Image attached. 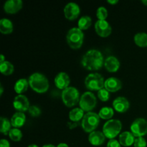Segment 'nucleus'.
Returning a JSON list of instances; mask_svg holds the SVG:
<instances>
[{"mask_svg": "<svg viewBox=\"0 0 147 147\" xmlns=\"http://www.w3.org/2000/svg\"><path fill=\"white\" fill-rule=\"evenodd\" d=\"M104 59L102 53L96 49L86 52L81 59V65L88 70H100L104 65Z\"/></svg>", "mask_w": 147, "mask_h": 147, "instance_id": "1", "label": "nucleus"}, {"mask_svg": "<svg viewBox=\"0 0 147 147\" xmlns=\"http://www.w3.org/2000/svg\"><path fill=\"white\" fill-rule=\"evenodd\" d=\"M28 81L32 89L38 93H45L49 88L48 80L40 73H32L29 78Z\"/></svg>", "mask_w": 147, "mask_h": 147, "instance_id": "2", "label": "nucleus"}, {"mask_svg": "<svg viewBox=\"0 0 147 147\" xmlns=\"http://www.w3.org/2000/svg\"><path fill=\"white\" fill-rule=\"evenodd\" d=\"M66 40L68 45L73 49H78L82 46L84 34L78 27H73L67 33Z\"/></svg>", "mask_w": 147, "mask_h": 147, "instance_id": "3", "label": "nucleus"}, {"mask_svg": "<svg viewBox=\"0 0 147 147\" xmlns=\"http://www.w3.org/2000/svg\"><path fill=\"white\" fill-rule=\"evenodd\" d=\"M100 123V116L94 112H88L83 116L81 126L87 133H91L98 126Z\"/></svg>", "mask_w": 147, "mask_h": 147, "instance_id": "4", "label": "nucleus"}, {"mask_svg": "<svg viewBox=\"0 0 147 147\" xmlns=\"http://www.w3.org/2000/svg\"><path fill=\"white\" fill-rule=\"evenodd\" d=\"M122 123L118 119H110L104 123L103 127V133L106 138L113 139L121 132Z\"/></svg>", "mask_w": 147, "mask_h": 147, "instance_id": "5", "label": "nucleus"}, {"mask_svg": "<svg viewBox=\"0 0 147 147\" xmlns=\"http://www.w3.org/2000/svg\"><path fill=\"white\" fill-rule=\"evenodd\" d=\"M62 100L67 107H73L80 101V93L75 87H68L62 91Z\"/></svg>", "mask_w": 147, "mask_h": 147, "instance_id": "6", "label": "nucleus"}, {"mask_svg": "<svg viewBox=\"0 0 147 147\" xmlns=\"http://www.w3.org/2000/svg\"><path fill=\"white\" fill-rule=\"evenodd\" d=\"M105 80L99 73H90L85 79V86L90 90H98L103 88Z\"/></svg>", "mask_w": 147, "mask_h": 147, "instance_id": "7", "label": "nucleus"}, {"mask_svg": "<svg viewBox=\"0 0 147 147\" xmlns=\"http://www.w3.org/2000/svg\"><path fill=\"white\" fill-rule=\"evenodd\" d=\"M97 99L92 92H85L80 96L79 106L84 111L90 112L96 106Z\"/></svg>", "mask_w": 147, "mask_h": 147, "instance_id": "8", "label": "nucleus"}, {"mask_svg": "<svg viewBox=\"0 0 147 147\" xmlns=\"http://www.w3.org/2000/svg\"><path fill=\"white\" fill-rule=\"evenodd\" d=\"M131 132L135 137H143L147 134V121L143 118H138L131 125Z\"/></svg>", "mask_w": 147, "mask_h": 147, "instance_id": "9", "label": "nucleus"}, {"mask_svg": "<svg viewBox=\"0 0 147 147\" xmlns=\"http://www.w3.org/2000/svg\"><path fill=\"white\" fill-rule=\"evenodd\" d=\"M13 106L18 112L24 113L30 109V101L28 98L24 95H18L14 98V101H13Z\"/></svg>", "mask_w": 147, "mask_h": 147, "instance_id": "10", "label": "nucleus"}, {"mask_svg": "<svg viewBox=\"0 0 147 147\" xmlns=\"http://www.w3.org/2000/svg\"><path fill=\"white\" fill-rule=\"evenodd\" d=\"M95 30L96 33L102 37H108L112 32L111 26L106 20H98L95 23Z\"/></svg>", "mask_w": 147, "mask_h": 147, "instance_id": "11", "label": "nucleus"}, {"mask_svg": "<svg viewBox=\"0 0 147 147\" xmlns=\"http://www.w3.org/2000/svg\"><path fill=\"white\" fill-rule=\"evenodd\" d=\"M80 12V7L75 2L67 3L64 8L65 17L69 20H74L77 19Z\"/></svg>", "mask_w": 147, "mask_h": 147, "instance_id": "12", "label": "nucleus"}, {"mask_svg": "<svg viewBox=\"0 0 147 147\" xmlns=\"http://www.w3.org/2000/svg\"><path fill=\"white\" fill-rule=\"evenodd\" d=\"M22 0H7L4 4V10L8 14H15L22 8Z\"/></svg>", "mask_w": 147, "mask_h": 147, "instance_id": "13", "label": "nucleus"}, {"mask_svg": "<svg viewBox=\"0 0 147 147\" xmlns=\"http://www.w3.org/2000/svg\"><path fill=\"white\" fill-rule=\"evenodd\" d=\"M70 83V79L68 75L65 72H60L56 75L55 78V84L61 90H65L69 87V84Z\"/></svg>", "mask_w": 147, "mask_h": 147, "instance_id": "14", "label": "nucleus"}, {"mask_svg": "<svg viewBox=\"0 0 147 147\" xmlns=\"http://www.w3.org/2000/svg\"><path fill=\"white\" fill-rule=\"evenodd\" d=\"M113 109L116 111L119 112V113H124V112L127 111L128 109H129L130 103H129V101L126 98L123 97V96H120V97L116 98L113 100Z\"/></svg>", "mask_w": 147, "mask_h": 147, "instance_id": "15", "label": "nucleus"}, {"mask_svg": "<svg viewBox=\"0 0 147 147\" xmlns=\"http://www.w3.org/2000/svg\"><path fill=\"white\" fill-rule=\"evenodd\" d=\"M104 87L109 92L114 93L121 88L122 83L121 81L117 78L111 77L105 80Z\"/></svg>", "mask_w": 147, "mask_h": 147, "instance_id": "16", "label": "nucleus"}, {"mask_svg": "<svg viewBox=\"0 0 147 147\" xmlns=\"http://www.w3.org/2000/svg\"><path fill=\"white\" fill-rule=\"evenodd\" d=\"M106 139L104 134L99 131H94L90 133L88 136V141L93 146H100L103 144Z\"/></svg>", "mask_w": 147, "mask_h": 147, "instance_id": "17", "label": "nucleus"}, {"mask_svg": "<svg viewBox=\"0 0 147 147\" xmlns=\"http://www.w3.org/2000/svg\"><path fill=\"white\" fill-rule=\"evenodd\" d=\"M104 67L109 72L114 73L119 69L120 62L114 56H109L105 60Z\"/></svg>", "mask_w": 147, "mask_h": 147, "instance_id": "18", "label": "nucleus"}, {"mask_svg": "<svg viewBox=\"0 0 147 147\" xmlns=\"http://www.w3.org/2000/svg\"><path fill=\"white\" fill-rule=\"evenodd\" d=\"M135 136L130 131H124L119 135V142L123 146H130L134 144Z\"/></svg>", "mask_w": 147, "mask_h": 147, "instance_id": "19", "label": "nucleus"}, {"mask_svg": "<svg viewBox=\"0 0 147 147\" xmlns=\"http://www.w3.org/2000/svg\"><path fill=\"white\" fill-rule=\"evenodd\" d=\"M25 121L26 116L24 113H22V112H17L11 118L10 121H11V126L18 129V128L23 126V125L25 123Z\"/></svg>", "mask_w": 147, "mask_h": 147, "instance_id": "20", "label": "nucleus"}, {"mask_svg": "<svg viewBox=\"0 0 147 147\" xmlns=\"http://www.w3.org/2000/svg\"><path fill=\"white\" fill-rule=\"evenodd\" d=\"M13 23L10 20L2 18L0 20V32L2 34H8L12 32Z\"/></svg>", "mask_w": 147, "mask_h": 147, "instance_id": "21", "label": "nucleus"}, {"mask_svg": "<svg viewBox=\"0 0 147 147\" xmlns=\"http://www.w3.org/2000/svg\"><path fill=\"white\" fill-rule=\"evenodd\" d=\"M29 81L25 78L19 79L14 84V89L16 93L19 95L24 93L27 90L29 86Z\"/></svg>", "mask_w": 147, "mask_h": 147, "instance_id": "22", "label": "nucleus"}, {"mask_svg": "<svg viewBox=\"0 0 147 147\" xmlns=\"http://www.w3.org/2000/svg\"><path fill=\"white\" fill-rule=\"evenodd\" d=\"M84 111L80 108H76L73 109L69 112V119L73 122H78L80 119H83L84 116Z\"/></svg>", "mask_w": 147, "mask_h": 147, "instance_id": "23", "label": "nucleus"}, {"mask_svg": "<svg viewBox=\"0 0 147 147\" xmlns=\"http://www.w3.org/2000/svg\"><path fill=\"white\" fill-rule=\"evenodd\" d=\"M134 42L139 47H147V34L145 32L136 33L134 35Z\"/></svg>", "mask_w": 147, "mask_h": 147, "instance_id": "24", "label": "nucleus"}, {"mask_svg": "<svg viewBox=\"0 0 147 147\" xmlns=\"http://www.w3.org/2000/svg\"><path fill=\"white\" fill-rule=\"evenodd\" d=\"M0 70L4 76H10L14 72V65L9 61H4V63H0Z\"/></svg>", "mask_w": 147, "mask_h": 147, "instance_id": "25", "label": "nucleus"}, {"mask_svg": "<svg viewBox=\"0 0 147 147\" xmlns=\"http://www.w3.org/2000/svg\"><path fill=\"white\" fill-rule=\"evenodd\" d=\"M0 122H1V127H0L1 133L4 135L9 134V132L11 129V121L7 118L1 117L0 118Z\"/></svg>", "mask_w": 147, "mask_h": 147, "instance_id": "26", "label": "nucleus"}, {"mask_svg": "<svg viewBox=\"0 0 147 147\" xmlns=\"http://www.w3.org/2000/svg\"><path fill=\"white\" fill-rule=\"evenodd\" d=\"M92 24V20L89 16H83L78 20V28L81 30H87Z\"/></svg>", "mask_w": 147, "mask_h": 147, "instance_id": "27", "label": "nucleus"}, {"mask_svg": "<svg viewBox=\"0 0 147 147\" xmlns=\"http://www.w3.org/2000/svg\"><path fill=\"white\" fill-rule=\"evenodd\" d=\"M113 113H114V111L112 108L111 107H103L99 111L98 115L100 116V118L103 119H109L110 120L111 118H112V116H113Z\"/></svg>", "mask_w": 147, "mask_h": 147, "instance_id": "28", "label": "nucleus"}, {"mask_svg": "<svg viewBox=\"0 0 147 147\" xmlns=\"http://www.w3.org/2000/svg\"><path fill=\"white\" fill-rule=\"evenodd\" d=\"M9 136L10 139L14 142H20L22 138V133L19 129L14 128V129H11L9 132Z\"/></svg>", "mask_w": 147, "mask_h": 147, "instance_id": "29", "label": "nucleus"}, {"mask_svg": "<svg viewBox=\"0 0 147 147\" xmlns=\"http://www.w3.org/2000/svg\"><path fill=\"white\" fill-rule=\"evenodd\" d=\"M96 16L98 20H106L108 17V10L104 7H98L96 11Z\"/></svg>", "mask_w": 147, "mask_h": 147, "instance_id": "30", "label": "nucleus"}, {"mask_svg": "<svg viewBox=\"0 0 147 147\" xmlns=\"http://www.w3.org/2000/svg\"><path fill=\"white\" fill-rule=\"evenodd\" d=\"M98 97L102 101H107L110 98V93L106 88H102L98 91Z\"/></svg>", "mask_w": 147, "mask_h": 147, "instance_id": "31", "label": "nucleus"}, {"mask_svg": "<svg viewBox=\"0 0 147 147\" xmlns=\"http://www.w3.org/2000/svg\"><path fill=\"white\" fill-rule=\"evenodd\" d=\"M28 111L30 116H32V117H37V116H40L42 113L41 109L37 106H30Z\"/></svg>", "mask_w": 147, "mask_h": 147, "instance_id": "32", "label": "nucleus"}, {"mask_svg": "<svg viewBox=\"0 0 147 147\" xmlns=\"http://www.w3.org/2000/svg\"><path fill=\"white\" fill-rule=\"evenodd\" d=\"M134 145V147H146L147 142L144 137H136Z\"/></svg>", "mask_w": 147, "mask_h": 147, "instance_id": "33", "label": "nucleus"}, {"mask_svg": "<svg viewBox=\"0 0 147 147\" xmlns=\"http://www.w3.org/2000/svg\"><path fill=\"white\" fill-rule=\"evenodd\" d=\"M121 144L119 141L116 140V139H110L107 143V147H121Z\"/></svg>", "mask_w": 147, "mask_h": 147, "instance_id": "34", "label": "nucleus"}, {"mask_svg": "<svg viewBox=\"0 0 147 147\" xmlns=\"http://www.w3.org/2000/svg\"><path fill=\"white\" fill-rule=\"evenodd\" d=\"M0 147H10L9 142L7 139H1V141H0Z\"/></svg>", "mask_w": 147, "mask_h": 147, "instance_id": "35", "label": "nucleus"}, {"mask_svg": "<svg viewBox=\"0 0 147 147\" xmlns=\"http://www.w3.org/2000/svg\"><path fill=\"white\" fill-rule=\"evenodd\" d=\"M107 2L111 4H116V3L119 2V1H118V0H108Z\"/></svg>", "mask_w": 147, "mask_h": 147, "instance_id": "36", "label": "nucleus"}, {"mask_svg": "<svg viewBox=\"0 0 147 147\" xmlns=\"http://www.w3.org/2000/svg\"><path fill=\"white\" fill-rule=\"evenodd\" d=\"M4 61H6L5 57H4V55H0V63H4Z\"/></svg>", "mask_w": 147, "mask_h": 147, "instance_id": "37", "label": "nucleus"}, {"mask_svg": "<svg viewBox=\"0 0 147 147\" xmlns=\"http://www.w3.org/2000/svg\"><path fill=\"white\" fill-rule=\"evenodd\" d=\"M57 147H69V146L65 143H60L57 145Z\"/></svg>", "mask_w": 147, "mask_h": 147, "instance_id": "38", "label": "nucleus"}, {"mask_svg": "<svg viewBox=\"0 0 147 147\" xmlns=\"http://www.w3.org/2000/svg\"><path fill=\"white\" fill-rule=\"evenodd\" d=\"M42 147H57V146H54V145L53 144H45V145H44V146H43Z\"/></svg>", "mask_w": 147, "mask_h": 147, "instance_id": "39", "label": "nucleus"}, {"mask_svg": "<svg viewBox=\"0 0 147 147\" xmlns=\"http://www.w3.org/2000/svg\"><path fill=\"white\" fill-rule=\"evenodd\" d=\"M3 91H4V89H3V86H0V95H2V93H3Z\"/></svg>", "mask_w": 147, "mask_h": 147, "instance_id": "40", "label": "nucleus"}, {"mask_svg": "<svg viewBox=\"0 0 147 147\" xmlns=\"http://www.w3.org/2000/svg\"><path fill=\"white\" fill-rule=\"evenodd\" d=\"M27 147H39L38 146H37V144H30V145H29Z\"/></svg>", "mask_w": 147, "mask_h": 147, "instance_id": "41", "label": "nucleus"}, {"mask_svg": "<svg viewBox=\"0 0 147 147\" xmlns=\"http://www.w3.org/2000/svg\"><path fill=\"white\" fill-rule=\"evenodd\" d=\"M142 2L143 3V4H144V5L147 6V0H142Z\"/></svg>", "mask_w": 147, "mask_h": 147, "instance_id": "42", "label": "nucleus"}]
</instances>
